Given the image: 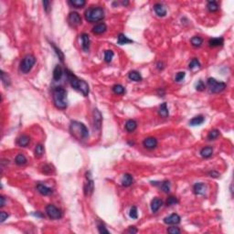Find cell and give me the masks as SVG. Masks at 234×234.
Segmentation results:
<instances>
[{"instance_id":"6da1fadb","label":"cell","mask_w":234,"mask_h":234,"mask_svg":"<svg viewBox=\"0 0 234 234\" xmlns=\"http://www.w3.org/2000/svg\"><path fill=\"white\" fill-rule=\"evenodd\" d=\"M65 72H66V75H67V78H68V81H69L71 86L73 89H75L76 91L82 92L84 96H87L89 94V91H90L88 83L85 81H83L82 79H79L70 70H66Z\"/></svg>"},{"instance_id":"7a4b0ae2","label":"cell","mask_w":234,"mask_h":234,"mask_svg":"<svg viewBox=\"0 0 234 234\" xmlns=\"http://www.w3.org/2000/svg\"><path fill=\"white\" fill-rule=\"evenodd\" d=\"M53 95V102L55 106L58 109H66L68 106L67 102V91L62 87H56L52 91Z\"/></svg>"},{"instance_id":"3957f363","label":"cell","mask_w":234,"mask_h":234,"mask_svg":"<svg viewBox=\"0 0 234 234\" xmlns=\"http://www.w3.org/2000/svg\"><path fill=\"white\" fill-rule=\"evenodd\" d=\"M70 132L72 135L78 140L86 139L89 136V131L87 127L80 122L73 121L70 124Z\"/></svg>"},{"instance_id":"277c9868","label":"cell","mask_w":234,"mask_h":234,"mask_svg":"<svg viewBox=\"0 0 234 234\" xmlns=\"http://www.w3.org/2000/svg\"><path fill=\"white\" fill-rule=\"evenodd\" d=\"M85 18L88 22L94 23L104 19V10L101 7H91L85 11Z\"/></svg>"},{"instance_id":"5b68a950","label":"cell","mask_w":234,"mask_h":234,"mask_svg":"<svg viewBox=\"0 0 234 234\" xmlns=\"http://www.w3.org/2000/svg\"><path fill=\"white\" fill-rule=\"evenodd\" d=\"M36 63V59L33 55H27L24 57L20 63V71L23 73H27L31 71L33 66Z\"/></svg>"},{"instance_id":"8992f818","label":"cell","mask_w":234,"mask_h":234,"mask_svg":"<svg viewBox=\"0 0 234 234\" xmlns=\"http://www.w3.org/2000/svg\"><path fill=\"white\" fill-rule=\"evenodd\" d=\"M208 85L210 87V90L213 93H219L225 90L226 83L222 82H218L214 78H209L208 79Z\"/></svg>"},{"instance_id":"52a82bcc","label":"cell","mask_w":234,"mask_h":234,"mask_svg":"<svg viewBox=\"0 0 234 234\" xmlns=\"http://www.w3.org/2000/svg\"><path fill=\"white\" fill-rule=\"evenodd\" d=\"M46 213L47 215L52 220H59L62 217V212L60 210L56 208L54 205H48L46 207Z\"/></svg>"},{"instance_id":"ba28073f","label":"cell","mask_w":234,"mask_h":234,"mask_svg":"<svg viewBox=\"0 0 234 234\" xmlns=\"http://www.w3.org/2000/svg\"><path fill=\"white\" fill-rule=\"evenodd\" d=\"M68 21L72 27H76L82 24V18L77 12H72L68 17Z\"/></svg>"},{"instance_id":"9c48e42d","label":"cell","mask_w":234,"mask_h":234,"mask_svg":"<svg viewBox=\"0 0 234 234\" xmlns=\"http://www.w3.org/2000/svg\"><path fill=\"white\" fill-rule=\"evenodd\" d=\"M180 220H181L180 216L176 213H173L168 217H165L164 219V222L165 224H169V225H177L180 222Z\"/></svg>"},{"instance_id":"30bf717a","label":"cell","mask_w":234,"mask_h":234,"mask_svg":"<svg viewBox=\"0 0 234 234\" xmlns=\"http://www.w3.org/2000/svg\"><path fill=\"white\" fill-rule=\"evenodd\" d=\"M86 177H87V178H88V182H87L86 185H85L84 190H85V195H86V196H89V195H91L92 192H93L94 184H93V180L91 178L90 172L86 173Z\"/></svg>"},{"instance_id":"8fae6325","label":"cell","mask_w":234,"mask_h":234,"mask_svg":"<svg viewBox=\"0 0 234 234\" xmlns=\"http://www.w3.org/2000/svg\"><path fill=\"white\" fill-rule=\"evenodd\" d=\"M93 121H94V127L97 130L101 129L102 126V114L98 111V109H94L93 111Z\"/></svg>"},{"instance_id":"7c38bea8","label":"cell","mask_w":234,"mask_h":234,"mask_svg":"<svg viewBox=\"0 0 234 234\" xmlns=\"http://www.w3.org/2000/svg\"><path fill=\"white\" fill-rule=\"evenodd\" d=\"M193 189H194V193L196 195H205L206 190H207V186L202 182L197 183L194 185Z\"/></svg>"},{"instance_id":"4fadbf2b","label":"cell","mask_w":234,"mask_h":234,"mask_svg":"<svg viewBox=\"0 0 234 234\" xmlns=\"http://www.w3.org/2000/svg\"><path fill=\"white\" fill-rule=\"evenodd\" d=\"M143 145L147 149H154L157 146V140L155 137H148L144 140Z\"/></svg>"},{"instance_id":"5bb4252c","label":"cell","mask_w":234,"mask_h":234,"mask_svg":"<svg viewBox=\"0 0 234 234\" xmlns=\"http://www.w3.org/2000/svg\"><path fill=\"white\" fill-rule=\"evenodd\" d=\"M106 29H107V26L104 23H99L92 28V32L94 34L101 35L106 31Z\"/></svg>"},{"instance_id":"9a60e30c","label":"cell","mask_w":234,"mask_h":234,"mask_svg":"<svg viewBox=\"0 0 234 234\" xmlns=\"http://www.w3.org/2000/svg\"><path fill=\"white\" fill-rule=\"evenodd\" d=\"M81 39H82V50L84 51H89V48H90V38H89V35L88 34H85V33H83V34L81 36Z\"/></svg>"},{"instance_id":"2e32d148","label":"cell","mask_w":234,"mask_h":234,"mask_svg":"<svg viewBox=\"0 0 234 234\" xmlns=\"http://www.w3.org/2000/svg\"><path fill=\"white\" fill-rule=\"evenodd\" d=\"M154 9H155V14L158 17H165L166 15V9L165 8V7L162 4H159V3L155 4L154 6Z\"/></svg>"},{"instance_id":"e0dca14e","label":"cell","mask_w":234,"mask_h":234,"mask_svg":"<svg viewBox=\"0 0 234 234\" xmlns=\"http://www.w3.org/2000/svg\"><path fill=\"white\" fill-rule=\"evenodd\" d=\"M36 188L43 196H48V195H50L52 193V189L51 188H48V187H46V186H44L42 184H38Z\"/></svg>"},{"instance_id":"ac0fdd59","label":"cell","mask_w":234,"mask_h":234,"mask_svg":"<svg viewBox=\"0 0 234 234\" xmlns=\"http://www.w3.org/2000/svg\"><path fill=\"white\" fill-rule=\"evenodd\" d=\"M162 205H163V201L160 198H157V197L154 198L152 200V202H151V210H152V211L154 213H155L161 208Z\"/></svg>"},{"instance_id":"d6986e66","label":"cell","mask_w":234,"mask_h":234,"mask_svg":"<svg viewBox=\"0 0 234 234\" xmlns=\"http://www.w3.org/2000/svg\"><path fill=\"white\" fill-rule=\"evenodd\" d=\"M213 154V148L211 146H205L200 151V155L204 158H209Z\"/></svg>"},{"instance_id":"ffe728a7","label":"cell","mask_w":234,"mask_h":234,"mask_svg":"<svg viewBox=\"0 0 234 234\" xmlns=\"http://www.w3.org/2000/svg\"><path fill=\"white\" fill-rule=\"evenodd\" d=\"M204 121H205V118H204L203 115H197V116H195L194 118H192L189 121V124L192 125V126H196V125L201 124Z\"/></svg>"},{"instance_id":"44dd1931","label":"cell","mask_w":234,"mask_h":234,"mask_svg":"<svg viewBox=\"0 0 234 234\" xmlns=\"http://www.w3.org/2000/svg\"><path fill=\"white\" fill-rule=\"evenodd\" d=\"M128 78L131 80V81H133V82H141L142 81V76L141 74L138 72H136V71H132L129 72L128 74Z\"/></svg>"},{"instance_id":"7402d4cb","label":"cell","mask_w":234,"mask_h":234,"mask_svg":"<svg viewBox=\"0 0 234 234\" xmlns=\"http://www.w3.org/2000/svg\"><path fill=\"white\" fill-rule=\"evenodd\" d=\"M133 177L130 174H124L123 176V178H122V185L123 186L129 187L133 184Z\"/></svg>"},{"instance_id":"603a6c76","label":"cell","mask_w":234,"mask_h":234,"mask_svg":"<svg viewBox=\"0 0 234 234\" xmlns=\"http://www.w3.org/2000/svg\"><path fill=\"white\" fill-rule=\"evenodd\" d=\"M158 113H159V114H160L162 117H168V116L169 112H168V104H166V103H163V104L159 106Z\"/></svg>"},{"instance_id":"cb8c5ba5","label":"cell","mask_w":234,"mask_h":234,"mask_svg":"<svg viewBox=\"0 0 234 234\" xmlns=\"http://www.w3.org/2000/svg\"><path fill=\"white\" fill-rule=\"evenodd\" d=\"M137 127V123L135 121V120H128L126 123H125V129L128 131V132H133Z\"/></svg>"},{"instance_id":"d4e9b609","label":"cell","mask_w":234,"mask_h":234,"mask_svg":"<svg viewBox=\"0 0 234 234\" xmlns=\"http://www.w3.org/2000/svg\"><path fill=\"white\" fill-rule=\"evenodd\" d=\"M223 42H224V40L222 38H213L210 40L209 44L210 47H219V46H221Z\"/></svg>"},{"instance_id":"484cf974","label":"cell","mask_w":234,"mask_h":234,"mask_svg":"<svg viewBox=\"0 0 234 234\" xmlns=\"http://www.w3.org/2000/svg\"><path fill=\"white\" fill-rule=\"evenodd\" d=\"M61 76H62V69L59 65H57L53 71V79L55 81H59L60 80Z\"/></svg>"},{"instance_id":"4316f807","label":"cell","mask_w":234,"mask_h":234,"mask_svg":"<svg viewBox=\"0 0 234 234\" xmlns=\"http://www.w3.org/2000/svg\"><path fill=\"white\" fill-rule=\"evenodd\" d=\"M117 42L120 45H124V44H128V43H132L133 40L128 39L124 34H119L118 38H117Z\"/></svg>"},{"instance_id":"83f0119b","label":"cell","mask_w":234,"mask_h":234,"mask_svg":"<svg viewBox=\"0 0 234 234\" xmlns=\"http://www.w3.org/2000/svg\"><path fill=\"white\" fill-rule=\"evenodd\" d=\"M29 141H30V138L27 136H22L18 139V145L19 146L24 147V146H27L29 144Z\"/></svg>"},{"instance_id":"f1b7e54d","label":"cell","mask_w":234,"mask_h":234,"mask_svg":"<svg viewBox=\"0 0 234 234\" xmlns=\"http://www.w3.org/2000/svg\"><path fill=\"white\" fill-rule=\"evenodd\" d=\"M70 4L76 8H81L85 6L86 1L85 0H70Z\"/></svg>"},{"instance_id":"f546056e","label":"cell","mask_w":234,"mask_h":234,"mask_svg":"<svg viewBox=\"0 0 234 234\" xmlns=\"http://www.w3.org/2000/svg\"><path fill=\"white\" fill-rule=\"evenodd\" d=\"M190 42H191V44H192L194 47H197H197L201 46V44H202V42H203V40L200 38V37L195 36V37H193V38L191 39Z\"/></svg>"},{"instance_id":"4dcf8cb0","label":"cell","mask_w":234,"mask_h":234,"mask_svg":"<svg viewBox=\"0 0 234 234\" xmlns=\"http://www.w3.org/2000/svg\"><path fill=\"white\" fill-rule=\"evenodd\" d=\"M15 162L17 165H25L27 163V158L24 155L22 154H19L16 156V159H15Z\"/></svg>"},{"instance_id":"1f68e13d","label":"cell","mask_w":234,"mask_h":234,"mask_svg":"<svg viewBox=\"0 0 234 234\" xmlns=\"http://www.w3.org/2000/svg\"><path fill=\"white\" fill-rule=\"evenodd\" d=\"M219 136H220V131L217 130V129H213V130H211V131L209 133L208 139H209V140H215V139H217Z\"/></svg>"},{"instance_id":"d6a6232c","label":"cell","mask_w":234,"mask_h":234,"mask_svg":"<svg viewBox=\"0 0 234 234\" xmlns=\"http://www.w3.org/2000/svg\"><path fill=\"white\" fill-rule=\"evenodd\" d=\"M208 9L210 12H215V11H218L220 9V8L216 1H209L208 2Z\"/></svg>"},{"instance_id":"836d02e7","label":"cell","mask_w":234,"mask_h":234,"mask_svg":"<svg viewBox=\"0 0 234 234\" xmlns=\"http://www.w3.org/2000/svg\"><path fill=\"white\" fill-rule=\"evenodd\" d=\"M160 188L164 193H168L170 191V182L168 180H165L160 185Z\"/></svg>"},{"instance_id":"e575fe53","label":"cell","mask_w":234,"mask_h":234,"mask_svg":"<svg viewBox=\"0 0 234 234\" xmlns=\"http://www.w3.org/2000/svg\"><path fill=\"white\" fill-rule=\"evenodd\" d=\"M113 91L115 94H123L125 92V89L121 84H115L113 87Z\"/></svg>"},{"instance_id":"d590c367","label":"cell","mask_w":234,"mask_h":234,"mask_svg":"<svg viewBox=\"0 0 234 234\" xmlns=\"http://www.w3.org/2000/svg\"><path fill=\"white\" fill-rule=\"evenodd\" d=\"M43 153H44L43 146L40 145V144L37 145V146H36V148H35V156L38 157V158H40V156H42Z\"/></svg>"},{"instance_id":"8d00e7d4","label":"cell","mask_w":234,"mask_h":234,"mask_svg":"<svg viewBox=\"0 0 234 234\" xmlns=\"http://www.w3.org/2000/svg\"><path fill=\"white\" fill-rule=\"evenodd\" d=\"M199 67H200V63H199V61H198L197 59H193L190 61V63L188 64L189 70H194V69H196V68H199Z\"/></svg>"},{"instance_id":"74e56055","label":"cell","mask_w":234,"mask_h":234,"mask_svg":"<svg viewBox=\"0 0 234 234\" xmlns=\"http://www.w3.org/2000/svg\"><path fill=\"white\" fill-rule=\"evenodd\" d=\"M50 45H51V46H52V48L54 49V50H55L56 54L58 55L59 59H60V61H61V62H63V61H64V54L62 53V51H61L59 49H58V48L54 45V43H50Z\"/></svg>"},{"instance_id":"f35d334b","label":"cell","mask_w":234,"mask_h":234,"mask_svg":"<svg viewBox=\"0 0 234 234\" xmlns=\"http://www.w3.org/2000/svg\"><path fill=\"white\" fill-rule=\"evenodd\" d=\"M114 56V53L113 50H105L104 52V60L106 62H111Z\"/></svg>"},{"instance_id":"ab89813d","label":"cell","mask_w":234,"mask_h":234,"mask_svg":"<svg viewBox=\"0 0 234 234\" xmlns=\"http://www.w3.org/2000/svg\"><path fill=\"white\" fill-rule=\"evenodd\" d=\"M178 203V200L176 197H173V196H170L168 200H166V205L168 206H172V205H176Z\"/></svg>"},{"instance_id":"60d3db41","label":"cell","mask_w":234,"mask_h":234,"mask_svg":"<svg viewBox=\"0 0 234 234\" xmlns=\"http://www.w3.org/2000/svg\"><path fill=\"white\" fill-rule=\"evenodd\" d=\"M129 215H130V217H131L132 219H133V220H136V219L138 218V213H137V209H136V207L133 206V207L131 208Z\"/></svg>"},{"instance_id":"b9f144b4","label":"cell","mask_w":234,"mask_h":234,"mask_svg":"<svg viewBox=\"0 0 234 234\" xmlns=\"http://www.w3.org/2000/svg\"><path fill=\"white\" fill-rule=\"evenodd\" d=\"M1 80L3 82V83L6 85V86H8L10 84V80H9V77L3 72L1 71Z\"/></svg>"},{"instance_id":"7bdbcfd3","label":"cell","mask_w":234,"mask_h":234,"mask_svg":"<svg viewBox=\"0 0 234 234\" xmlns=\"http://www.w3.org/2000/svg\"><path fill=\"white\" fill-rule=\"evenodd\" d=\"M196 90L198 91H202L205 90V84L202 81H198L197 83L196 84Z\"/></svg>"},{"instance_id":"ee69618b","label":"cell","mask_w":234,"mask_h":234,"mask_svg":"<svg viewBox=\"0 0 234 234\" xmlns=\"http://www.w3.org/2000/svg\"><path fill=\"white\" fill-rule=\"evenodd\" d=\"M185 76H186V73H185L184 72H178V73L176 75L175 81L178 82H179L183 81V79L185 78Z\"/></svg>"},{"instance_id":"f6af8a7d","label":"cell","mask_w":234,"mask_h":234,"mask_svg":"<svg viewBox=\"0 0 234 234\" xmlns=\"http://www.w3.org/2000/svg\"><path fill=\"white\" fill-rule=\"evenodd\" d=\"M168 232L170 234H178L180 233V229L178 227H170L169 229H168Z\"/></svg>"},{"instance_id":"bcb514c9","label":"cell","mask_w":234,"mask_h":234,"mask_svg":"<svg viewBox=\"0 0 234 234\" xmlns=\"http://www.w3.org/2000/svg\"><path fill=\"white\" fill-rule=\"evenodd\" d=\"M98 229H99V232L100 233H110L109 232V230L105 228V226L104 225H103V224H99L98 225Z\"/></svg>"},{"instance_id":"7dc6e473","label":"cell","mask_w":234,"mask_h":234,"mask_svg":"<svg viewBox=\"0 0 234 234\" xmlns=\"http://www.w3.org/2000/svg\"><path fill=\"white\" fill-rule=\"evenodd\" d=\"M52 171V168H51V165H43V169H42V172L45 173V174H50L51 173Z\"/></svg>"},{"instance_id":"c3c4849f","label":"cell","mask_w":234,"mask_h":234,"mask_svg":"<svg viewBox=\"0 0 234 234\" xmlns=\"http://www.w3.org/2000/svg\"><path fill=\"white\" fill-rule=\"evenodd\" d=\"M43 7H44V9L47 13L50 12V1H47V0H45V1H43Z\"/></svg>"},{"instance_id":"681fc988","label":"cell","mask_w":234,"mask_h":234,"mask_svg":"<svg viewBox=\"0 0 234 234\" xmlns=\"http://www.w3.org/2000/svg\"><path fill=\"white\" fill-rule=\"evenodd\" d=\"M8 218V214L6 213L5 211H1V213H0V221L4 222Z\"/></svg>"},{"instance_id":"f907efd6","label":"cell","mask_w":234,"mask_h":234,"mask_svg":"<svg viewBox=\"0 0 234 234\" xmlns=\"http://www.w3.org/2000/svg\"><path fill=\"white\" fill-rule=\"evenodd\" d=\"M209 175H210L211 178H219V176H220V174H219L218 172H216V171H210V172L209 173Z\"/></svg>"},{"instance_id":"816d5d0a","label":"cell","mask_w":234,"mask_h":234,"mask_svg":"<svg viewBox=\"0 0 234 234\" xmlns=\"http://www.w3.org/2000/svg\"><path fill=\"white\" fill-rule=\"evenodd\" d=\"M128 232H130V233H136L137 232V229L133 227V226H131L129 229H128Z\"/></svg>"},{"instance_id":"f5cc1de1","label":"cell","mask_w":234,"mask_h":234,"mask_svg":"<svg viewBox=\"0 0 234 234\" xmlns=\"http://www.w3.org/2000/svg\"><path fill=\"white\" fill-rule=\"evenodd\" d=\"M5 205V197L3 196L0 197V207H4Z\"/></svg>"},{"instance_id":"db71d44e","label":"cell","mask_w":234,"mask_h":234,"mask_svg":"<svg viewBox=\"0 0 234 234\" xmlns=\"http://www.w3.org/2000/svg\"><path fill=\"white\" fill-rule=\"evenodd\" d=\"M128 4H129L128 1H123V6H127Z\"/></svg>"}]
</instances>
